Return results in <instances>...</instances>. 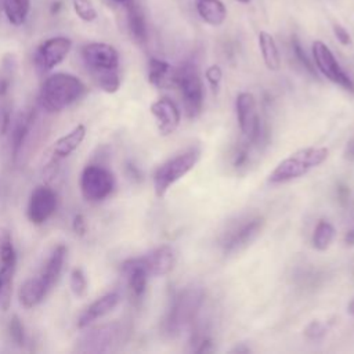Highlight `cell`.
<instances>
[{
    "label": "cell",
    "instance_id": "2",
    "mask_svg": "<svg viewBox=\"0 0 354 354\" xmlns=\"http://www.w3.org/2000/svg\"><path fill=\"white\" fill-rule=\"evenodd\" d=\"M328 153L329 151L325 147L301 148L277 165V167L268 176V183L281 184L299 178L311 169L324 163Z\"/></svg>",
    "mask_w": 354,
    "mask_h": 354
},
{
    "label": "cell",
    "instance_id": "5",
    "mask_svg": "<svg viewBox=\"0 0 354 354\" xmlns=\"http://www.w3.org/2000/svg\"><path fill=\"white\" fill-rule=\"evenodd\" d=\"M115 180L112 173L98 165H88L80 176V191L86 201H104L113 191Z\"/></svg>",
    "mask_w": 354,
    "mask_h": 354
},
{
    "label": "cell",
    "instance_id": "42",
    "mask_svg": "<svg viewBox=\"0 0 354 354\" xmlns=\"http://www.w3.org/2000/svg\"><path fill=\"white\" fill-rule=\"evenodd\" d=\"M232 351H236V353H248V351H250L248 347H236V348H234Z\"/></svg>",
    "mask_w": 354,
    "mask_h": 354
},
{
    "label": "cell",
    "instance_id": "34",
    "mask_svg": "<svg viewBox=\"0 0 354 354\" xmlns=\"http://www.w3.org/2000/svg\"><path fill=\"white\" fill-rule=\"evenodd\" d=\"M292 48H293V53L296 55V58L299 59V62L311 73V75H315V66L313 65V62L310 61V58L307 57V54L304 53L299 39L296 36L292 37Z\"/></svg>",
    "mask_w": 354,
    "mask_h": 354
},
{
    "label": "cell",
    "instance_id": "27",
    "mask_svg": "<svg viewBox=\"0 0 354 354\" xmlns=\"http://www.w3.org/2000/svg\"><path fill=\"white\" fill-rule=\"evenodd\" d=\"M333 238H335V227L326 220L318 221V224L314 230V234H313L314 249H317L319 252L326 250L330 246Z\"/></svg>",
    "mask_w": 354,
    "mask_h": 354
},
{
    "label": "cell",
    "instance_id": "36",
    "mask_svg": "<svg viewBox=\"0 0 354 354\" xmlns=\"http://www.w3.org/2000/svg\"><path fill=\"white\" fill-rule=\"evenodd\" d=\"M328 330V326L326 324L321 322V321H313L304 330L306 336L308 339H313V340H317V339H321Z\"/></svg>",
    "mask_w": 354,
    "mask_h": 354
},
{
    "label": "cell",
    "instance_id": "28",
    "mask_svg": "<svg viewBox=\"0 0 354 354\" xmlns=\"http://www.w3.org/2000/svg\"><path fill=\"white\" fill-rule=\"evenodd\" d=\"M29 124H30V118L25 116V115H21L15 120V124L11 131V148H12L14 158L18 156V153L22 148L25 137L28 136V131H29Z\"/></svg>",
    "mask_w": 354,
    "mask_h": 354
},
{
    "label": "cell",
    "instance_id": "14",
    "mask_svg": "<svg viewBox=\"0 0 354 354\" xmlns=\"http://www.w3.org/2000/svg\"><path fill=\"white\" fill-rule=\"evenodd\" d=\"M119 293L109 292L97 300H94L90 306L84 308V311L77 318V328H86L91 322H94L98 318H102L108 313H111L119 303Z\"/></svg>",
    "mask_w": 354,
    "mask_h": 354
},
{
    "label": "cell",
    "instance_id": "9",
    "mask_svg": "<svg viewBox=\"0 0 354 354\" xmlns=\"http://www.w3.org/2000/svg\"><path fill=\"white\" fill-rule=\"evenodd\" d=\"M57 207V195L47 185L36 187L29 198L28 203V218L32 224L40 225L46 223Z\"/></svg>",
    "mask_w": 354,
    "mask_h": 354
},
{
    "label": "cell",
    "instance_id": "6",
    "mask_svg": "<svg viewBox=\"0 0 354 354\" xmlns=\"http://www.w3.org/2000/svg\"><path fill=\"white\" fill-rule=\"evenodd\" d=\"M313 57L317 69L330 82L339 84L347 91L354 93V83L350 76L342 69L339 62L336 61L330 48L321 40H315L313 43Z\"/></svg>",
    "mask_w": 354,
    "mask_h": 354
},
{
    "label": "cell",
    "instance_id": "26",
    "mask_svg": "<svg viewBox=\"0 0 354 354\" xmlns=\"http://www.w3.org/2000/svg\"><path fill=\"white\" fill-rule=\"evenodd\" d=\"M1 6L8 22L14 26H21L28 18L30 0H1Z\"/></svg>",
    "mask_w": 354,
    "mask_h": 354
},
{
    "label": "cell",
    "instance_id": "13",
    "mask_svg": "<svg viewBox=\"0 0 354 354\" xmlns=\"http://www.w3.org/2000/svg\"><path fill=\"white\" fill-rule=\"evenodd\" d=\"M141 260L149 277H162L173 270L176 256L174 250L170 246L162 245L149 252L148 254L142 256Z\"/></svg>",
    "mask_w": 354,
    "mask_h": 354
},
{
    "label": "cell",
    "instance_id": "22",
    "mask_svg": "<svg viewBox=\"0 0 354 354\" xmlns=\"http://www.w3.org/2000/svg\"><path fill=\"white\" fill-rule=\"evenodd\" d=\"M126 10H127V26L131 37L137 43H145L147 24H145V17L141 7L134 0H131L126 4Z\"/></svg>",
    "mask_w": 354,
    "mask_h": 354
},
{
    "label": "cell",
    "instance_id": "7",
    "mask_svg": "<svg viewBox=\"0 0 354 354\" xmlns=\"http://www.w3.org/2000/svg\"><path fill=\"white\" fill-rule=\"evenodd\" d=\"M83 62L91 72V76L95 73L106 71H118L119 66V53L118 50L102 41H91L82 47L80 50Z\"/></svg>",
    "mask_w": 354,
    "mask_h": 354
},
{
    "label": "cell",
    "instance_id": "41",
    "mask_svg": "<svg viewBox=\"0 0 354 354\" xmlns=\"http://www.w3.org/2000/svg\"><path fill=\"white\" fill-rule=\"evenodd\" d=\"M347 313L351 314V315H354V297L351 299V301H350L348 306H347Z\"/></svg>",
    "mask_w": 354,
    "mask_h": 354
},
{
    "label": "cell",
    "instance_id": "30",
    "mask_svg": "<svg viewBox=\"0 0 354 354\" xmlns=\"http://www.w3.org/2000/svg\"><path fill=\"white\" fill-rule=\"evenodd\" d=\"M10 261H17V253L12 245L11 232L7 228L0 227V263Z\"/></svg>",
    "mask_w": 354,
    "mask_h": 354
},
{
    "label": "cell",
    "instance_id": "12",
    "mask_svg": "<svg viewBox=\"0 0 354 354\" xmlns=\"http://www.w3.org/2000/svg\"><path fill=\"white\" fill-rule=\"evenodd\" d=\"M151 113L156 119L160 134L167 136L178 127L181 115L177 105L169 98H160L151 105Z\"/></svg>",
    "mask_w": 354,
    "mask_h": 354
},
{
    "label": "cell",
    "instance_id": "40",
    "mask_svg": "<svg viewBox=\"0 0 354 354\" xmlns=\"http://www.w3.org/2000/svg\"><path fill=\"white\" fill-rule=\"evenodd\" d=\"M344 243H346L347 246H353V245H354V228L350 230V231L346 234V236H344Z\"/></svg>",
    "mask_w": 354,
    "mask_h": 354
},
{
    "label": "cell",
    "instance_id": "32",
    "mask_svg": "<svg viewBox=\"0 0 354 354\" xmlns=\"http://www.w3.org/2000/svg\"><path fill=\"white\" fill-rule=\"evenodd\" d=\"M71 289L76 297H83L87 292V279L80 268H75L71 272Z\"/></svg>",
    "mask_w": 354,
    "mask_h": 354
},
{
    "label": "cell",
    "instance_id": "3",
    "mask_svg": "<svg viewBox=\"0 0 354 354\" xmlns=\"http://www.w3.org/2000/svg\"><path fill=\"white\" fill-rule=\"evenodd\" d=\"M201 158L199 148H191L162 163L153 174V189L158 198H163L167 189L194 169Z\"/></svg>",
    "mask_w": 354,
    "mask_h": 354
},
{
    "label": "cell",
    "instance_id": "29",
    "mask_svg": "<svg viewBox=\"0 0 354 354\" xmlns=\"http://www.w3.org/2000/svg\"><path fill=\"white\" fill-rule=\"evenodd\" d=\"M93 79L102 91L109 94L116 93L120 87V77L118 71H106V72L95 73L93 75Z\"/></svg>",
    "mask_w": 354,
    "mask_h": 354
},
{
    "label": "cell",
    "instance_id": "38",
    "mask_svg": "<svg viewBox=\"0 0 354 354\" xmlns=\"http://www.w3.org/2000/svg\"><path fill=\"white\" fill-rule=\"evenodd\" d=\"M72 227H73V231L77 234V235H84L86 232V220H84V216L83 214H76L73 217V223H72Z\"/></svg>",
    "mask_w": 354,
    "mask_h": 354
},
{
    "label": "cell",
    "instance_id": "11",
    "mask_svg": "<svg viewBox=\"0 0 354 354\" xmlns=\"http://www.w3.org/2000/svg\"><path fill=\"white\" fill-rule=\"evenodd\" d=\"M120 335V328L118 324H108L100 328H94L90 332L84 333L79 339V351L101 353L108 351L118 342Z\"/></svg>",
    "mask_w": 354,
    "mask_h": 354
},
{
    "label": "cell",
    "instance_id": "31",
    "mask_svg": "<svg viewBox=\"0 0 354 354\" xmlns=\"http://www.w3.org/2000/svg\"><path fill=\"white\" fill-rule=\"evenodd\" d=\"M72 7L75 14L84 22H93L98 17L91 0H72Z\"/></svg>",
    "mask_w": 354,
    "mask_h": 354
},
{
    "label": "cell",
    "instance_id": "10",
    "mask_svg": "<svg viewBox=\"0 0 354 354\" xmlns=\"http://www.w3.org/2000/svg\"><path fill=\"white\" fill-rule=\"evenodd\" d=\"M236 118L239 129L250 142L260 137V122L256 112V100L252 93L243 91L236 97Z\"/></svg>",
    "mask_w": 354,
    "mask_h": 354
},
{
    "label": "cell",
    "instance_id": "37",
    "mask_svg": "<svg viewBox=\"0 0 354 354\" xmlns=\"http://www.w3.org/2000/svg\"><path fill=\"white\" fill-rule=\"evenodd\" d=\"M332 29H333V35L339 43H342L343 46L351 44V37H350V33L346 30V28L336 24V25H333Z\"/></svg>",
    "mask_w": 354,
    "mask_h": 354
},
{
    "label": "cell",
    "instance_id": "8",
    "mask_svg": "<svg viewBox=\"0 0 354 354\" xmlns=\"http://www.w3.org/2000/svg\"><path fill=\"white\" fill-rule=\"evenodd\" d=\"M72 48V40L66 36H54L44 40L35 53V64L43 71H51L59 65Z\"/></svg>",
    "mask_w": 354,
    "mask_h": 354
},
{
    "label": "cell",
    "instance_id": "35",
    "mask_svg": "<svg viewBox=\"0 0 354 354\" xmlns=\"http://www.w3.org/2000/svg\"><path fill=\"white\" fill-rule=\"evenodd\" d=\"M205 76H206V80L209 82L212 90L214 93L218 91V87H220V82H221V77H223V72L220 69L218 65H212L206 69L205 72Z\"/></svg>",
    "mask_w": 354,
    "mask_h": 354
},
{
    "label": "cell",
    "instance_id": "23",
    "mask_svg": "<svg viewBox=\"0 0 354 354\" xmlns=\"http://www.w3.org/2000/svg\"><path fill=\"white\" fill-rule=\"evenodd\" d=\"M148 80L155 87H165L174 83V71L169 62L158 58H151L148 62Z\"/></svg>",
    "mask_w": 354,
    "mask_h": 354
},
{
    "label": "cell",
    "instance_id": "16",
    "mask_svg": "<svg viewBox=\"0 0 354 354\" xmlns=\"http://www.w3.org/2000/svg\"><path fill=\"white\" fill-rule=\"evenodd\" d=\"M198 299L199 297H196L195 292H184L176 299L167 319V325L170 330L177 329L183 322H185L194 314V308L196 307Z\"/></svg>",
    "mask_w": 354,
    "mask_h": 354
},
{
    "label": "cell",
    "instance_id": "21",
    "mask_svg": "<svg viewBox=\"0 0 354 354\" xmlns=\"http://www.w3.org/2000/svg\"><path fill=\"white\" fill-rule=\"evenodd\" d=\"M84 136H86V127L83 124H77L69 133H66L65 136H62L55 141L53 148V156L55 159H64L69 156L75 149L79 148V145L84 140Z\"/></svg>",
    "mask_w": 354,
    "mask_h": 354
},
{
    "label": "cell",
    "instance_id": "20",
    "mask_svg": "<svg viewBox=\"0 0 354 354\" xmlns=\"http://www.w3.org/2000/svg\"><path fill=\"white\" fill-rule=\"evenodd\" d=\"M66 246L65 245H58L53 249V252L50 253L41 272L39 274L41 277V279L44 281V283L48 286V289L53 288V285L57 282L64 263H65V257H66Z\"/></svg>",
    "mask_w": 354,
    "mask_h": 354
},
{
    "label": "cell",
    "instance_id": "39",
    "mask_svg": "<svg viewBox=\"0 0 354 354\" xmlns=\"http://www.w3.org/2000/svg\"><path fill=\"white\" fill-rule=\"evenodd\" d=\"M246 159H248V151H246V148L239 149L238 153H236V158H235V160H234V166H236V167L242 166V165L246 162Z\"/></svg>",
    "mask_w": 354,
    "mask_h": 354
},
{
    "label": "cell",
    "instance_id": "15",
    "mask_svg": "<svg viewBox=\"0 0 354 354\" xmlns=\"http://www.w3.org/2000/svg\"><path fill=\"white\" fill-rule=\"evenodd\" d=\"M122 271L127 278L129 288L131 289L133 295L140 297L145 292L147 281H148V271L145 270L141 257H134L123 261Z\"/></svg>",
    "mask_w": 354,
    "mask_h": 354
},
{
    "label": "cell",
    "instance_id": "17",
    "mask_svg": "<svg viewBox=\"0 0 354 354\" xmlns=\"http://www.w3.org/2000/svg\"><path fill=\"white\" fill-rule=\"evenodd\" d=\"M263 218L257 217V218H253L250 220L249 223L243 224L239 230H236L231 236L230 239L225 242L224 245V249L225 252H235V250H239L242 249L243 246L249 245L257 235L259 232L261 231L263 228Z\"/></svg>",
    "mask_w": 354,
    "mask_h": 354
},
{
    "label": "cell",
    "instance_id": "25",
    "mask_svg": "<svg viewBox=\"0 0 354 354\" xmlns=\"http://www.w3.org/2000/svg\"><path fill=\"white\" fill-rule=\"evenodd\" d=\"M259 47L266 66L270 71H278L281 68V57L274 37L270 33L261 30L259 33Z\"/></svg>",
    "mask_w": 354,
    "mask_h": 354
},
{
    "label": "cell",
    "instance_id": "24",
    "mask_svg": "<svg viewBox=\"0 0 354 354\" xmlns=\"http://www.w3.org/2000/svg\"><path fill=\"white\" fill-rule=\"evenodd\" d=\"M15 264L17 261L0 263V311H7L11 306Z\"/></svg>",
    "mask_w": 354,
    "mask_h": 354
},
{
    "label": "cell",
    "instance_id": "33",
    "mask_svg": "<svg viewBox=\"0 0 354 354\" xmlns=\"http://www.w3.org/2000/svg\"><path fill=\"white\" fill-rule=\"evenodd\" d=\"M8 333L11 340L17 344V346H22L25 342V330H24V324L19 319V317L17 314H14L10 321H8Z\"/></svg>",
    "mask_w": 354,
    "mask_h": 354
},
{
    "label": "cell",
    "instance_id": "44",
    "mask_svg": "<svg viewBox=\"0 0 354 354\" xmlns=\"http://www.w3.org/2000/svg\"><path fill=\"white\" fill-rule=\"evenodd\" d=\"M113 1L120 3V4H127V3H129V1H131V0H113Z\"/></svg>",
    "mask_w": 354,
    "mask_h": 354
},
{
    "label": "cell",
    "instance_id": "4",
    "mask_svg": "<svg viewBox=\"0 0 354 354\" xmlns=\"http://www.w3.org/2000/svg\"><path fill=\"white\" fill-rule=\"evenodd\" d=\"M174 84H177L181 91L185 115L189 119L196 118L201 113L203 105V84L196 65L185 62L178 69H176Z\"/></svg>",
    "mask_w": 354,
    "mask_h": 354
},
{
    "label": "cell",
    "instance_id": "43",
    "mask_svg": "<svg viewBox=\"0 0 354 354\" xmlns=\"http://www.w3.org/2000/svg\"><path fill=\"white\" fill-rule=\"evenodd\" d=\"M59 4H61V3H58V1H57V3H53V7H51V12H53V14L58 11V8H59Z\"/></svg>",
    "mask_w": 354,
    "mask_h": 354
},
{
    "label": "cell",
    "instance_id": "18",
    "mask_svg": "<svg viewBox=\"0 0 354 354\" xmlns=\"http://www.w3.org/2000/svg\"><path fill=\"white\" fill-rule=\"evenodd\" d=\"M48 286L44 283V281L41 279L40 275L37 277H32L29 279H26L18 292V297L21 304L25 308H33L35 306H37L44 296L48 292Z\"/></svg>",
    "mask_w": 354,
    "mask_h": 354
},
{
    "label": "cell",
    "instance_id": "45",
    "mask_svg": "<svg viewBox=\"0 0 354 354\" xmlns=\"http://www.w3.org/2000/svg\"><path fill=\"white\" fill-rule=\"evenodd\" d=\"M238 1H239V3H249L250 0H238Z\"/></svg>",
    "mask_w": 354,
    "mask_h": 354
},
{
    "label": "cell",
    "instance_id": "19",
    "mask_svg": "<svg viewBox=\"0 0 354 354\" xmlns=\"http://www.w3.org/2000/svg\"><path fill=\"white\" fill-rule=\"evenodd\" d=\"M201 19L210 26H220L227 18V8L221 0H195Z\"/></svg>",
    "mask_w": 354,
    "mask_h": 354
},
{
    "label": "cell",
    "instance_id": "1",
    "mask_svg": "<svg viewBox=\"0 0 354 354\" xmlns=\"http://www.w3.org/2000/svg\"><path fill=\"white\" fill-rule=\"evenodd\" d=\"M86 93L84 83L71 75L58 72L48 76L40 90V105L47 112H61Z\"/></svg>",
    "mask_w": 354,
    "mask_h": 354
}]
</instances>
